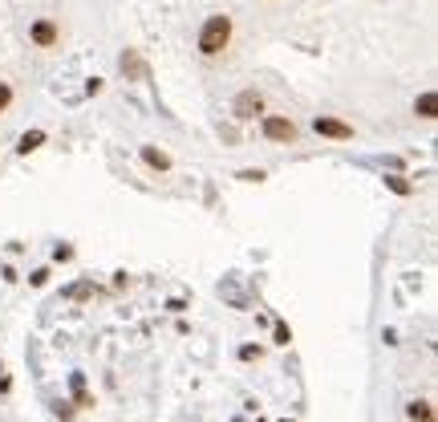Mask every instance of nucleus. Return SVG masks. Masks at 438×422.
I'll list each match as a JSON object with an SVG mask.
<instances>
[{"mask_svg":"<svg viewBox=\"0 0 438 422\" xmlns=\"http://www.w3.org/2000/svg\"><path fill=\"white\" fill-rule=\"evenodd\" d=\"M231 45V16L227 12H211L199 29V53L203 57H219Z\"/></svg>","mask_w":438,"mask_h":422,"instance_id":"f257e3e1","label":"nucleus"},{"mask_svg":"<svg viewBox=\"0 0 438 422\" xmlns=\"http://www.w3.org/2000/svg\"><path fill=\"white\" fill-rule=\"evenodd\" d=\"M260 130H264L268 142H280V146H292V142L301 138V130H297V122H292L288 114H264Z\"/></svg>","mask_w":438,"mask_h":422,"instance_id":"f03ea898","label":"nucleus"},{"mask_svg":"<svg viewBox=\"0 0 438 422\" xmlns=\"http://www.w3.org/2000/svg\"><path fill=\"white\" fill-rule=\"evenodd\" d=\"M29 41L37 45V49H57V45H61V25H57L53 16H37V21L29 25Z\"/></svg>","mask_w":438,"mask_h":422,"instance_id":"7ed1b4c3","label":"nucleus"},{"mask_svg":"<svg viewBox=\"0 0 438 422\" xmlns=\"http://www.w3.org/2000/svg\"><path fill=\"white\" fill-rule=\"evenodd\" d=\"M260 110H264V98L256 93V89H240V93H235V102H231V114H235L240 122H252Z\"/></svg>","mask_w":438,"mask_h":422,"instance_id":"20e7f679","label":"nucleus"},{"mask_svg":"<svg viewBox=\"0 0 438 422\" xmlns=\"http://www.w3.org/2000/svg\"><path fill=\"white\" fill-rule=\"evenodd\" d=\"M312 130H316L321 138H337V142H349V138H353V126H349V122L329 118V114H316V118H312Z\"/></svg>","mask_w":438,"mask_h":422,"instance_id":"39448f33","label":"nucleus"},{"mask_svg":"<svg viewBox=\"0 0 438 422\" xmlns=\"http://www.w3.org/2000/svg\"><path fill=\"white\" fill-rule=\"evenodd\" d=\"M414 114H418V118H426V122L438 118V93H435V89H426V93H418V98H414Z\"/></svg>","mask_w":438,"mask_h":422,"instance_id":"423d86ee","label":"nucleus"},{"mask_svg":"<svg viewBox=\"0 0 438 422\" xmlns=\"http://www.w3.org/2000/svg\"><path fill=\"white\" fill-rule=\"evenodd\" d=\"M406 419L410 422H435V402H430V398H414V402L406 406Z\"/></svg>","mask_w":438,"mask_h":422,"instance_id":"0eeeda50","label":"nucleus"},{"mask_svg":"<svg viewBox=\"0 0 438 422\" xmlns=\"http://www.w3.org/2000/svg\"><path fill=\"white\" fill-rule=\"evenodd\" d=\"M142 159H146V167H154V170H171V155L159 151V146H142Z\"/></svg>","mask_w":438,"mask_h":422,"instance_id":"6e6552de","label":"nucleus"},{"mask_svg":"<svg viewBox=\"0 0 438 422\" xmlns=\"http://www.w3.org/2000/svg\"><path fill=\"white\" fill-rule=\"evenodd\" d=\"M41 142H45V130H29V134H21L16 151H21V155H33V151H37Z\"/></svg>","mask_w":438,"mask_h":422,"instance_id":"1a4fd4ad","label":"nucleus"},{"mask_svg":"<svg viewBox=\"0 0 438 422\" xmlns=\"http://www.w3.org/2000/svg\"><path fill=\"white\" fill-rule=\"evenodd\" d=\"M12 98H16V89H12V82H0V114L12 106Z\"/></svg>","mask_w":438,"mask_h":422,"instance_id":"9d476101","label":"nucleus"},{"mask_svg":"<svg viewBox=\"0 0 438 422\" xmlns=\"http://www.w3.org/2000/svg\"><path fill=\"white\" fill-rule=\"evenodd\" d=\"M288 341H292L288 325H284V321H276V345H288Z\"/></svg>","mask_w":438,"mask_h":422,"instance_id":"9b49d317","label":"nucleus"},{"mask_svg":"<svg viewBox=\"0 0 438 422\" xmlns=\"http://www.w3.org/2000/svg\"><path fill=\"white\" fill-rule=\"evenodd\" d=\"M386 183H390V187H394L397 195H406V191H410V183H402V175H390V179H386Z\"/></svg>","mask_w":438,"mask_h":422,"instance_id":"f8f14e48","label":"nucleus"},{"mask_svg":"<svg viewBox=\"0 0 438 422\" xmlns=\"http://www.w3.org/2000/svg\"><path fill=\"white\" fill-rule=\"evenodd\" d=\"M284 422H288V419H284Z\"/></svg>","mask_w":438,"mask_h":422,"instance_id":"ddd939ff","label":"nucleus"}]
</instances>
